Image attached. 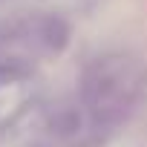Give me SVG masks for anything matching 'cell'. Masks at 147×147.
Returning a JSON list of instances; mask_svg holds the SVG:
<instances>
[{
    "label": "cell",
    "instance_id": "6da1fadb",
    "mask_svg": "<svg viewBox=\"0 0 147 147\" xmlns=\"http://www.w3.org/2000/svg\"><path fill=\"white\" fill-rule=\"evenodd\" d=\"M18 75H20L18 69H12V66H6V63H0V84H3V81H15Z\"/></svg>",
    "mask_w": 147,
    "mask_h": 147
}]
</instances>
